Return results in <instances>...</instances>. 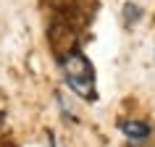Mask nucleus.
Returning <instances> with one entry per match:
<instances>
[{
	"label": "nucleus",
	"instance_id": "2",
	"mask_svg": "<svg viewBox=\"0 0 155 147\" xmlns=\"http://www.w3.org/2000/svg\"><path fill=\"white\" fill-rule=\"evenodd\" d=\"M118 129H121L131 142H145V139L150 137V126H147L145 121H131V118H126V121H118Z\"/></svg>",
	"mask_w": 155,
	"mask_h": 147
},
{
	"label": "nucleus",
	"instance_id": "1",
	"mask_svg": "<svg viewBox=\"0 0 155 147\" xmlns=\"http://www.w3.org/2000/svg\"><path fill=\"white\" fill-rule=\"evenodd\" d=\"M61 68H63L66 84L71 87V92H76L84 100H95L97 90H95V71L92 63L79 53V50H68L61 58Z\"/></svg>",
	"mask_w": 155,
	"mask_h": 147
},
{
	"label": "nucleus",
	"instance_id": "3",
	"mask_svg": "<svg viewBox=\"0 0 155 147\" xmlns=\"http://www.w3.org/2000/svg\"><path fill=\"white\" fill-rule=\"evenodd\" d=\"M139 18H142V8L134 5V3H126V5H124V21L131 26L134 21H139Z\"/></svg>",
	"mask_w": 155,
	"mask_h": 147
}]
</instances>
